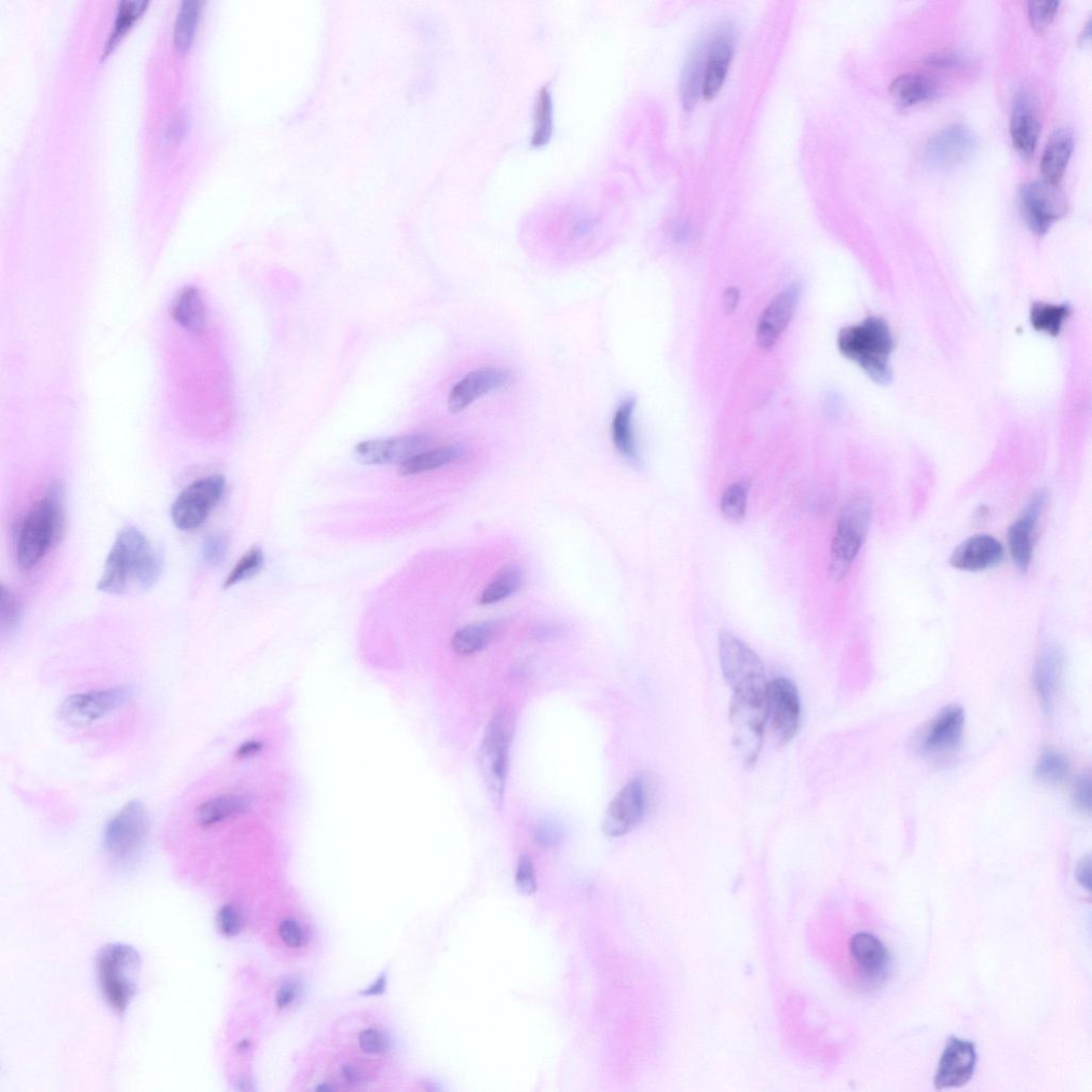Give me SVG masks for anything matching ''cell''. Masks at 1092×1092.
<instances>
[{
    "label": "cell",
    "instance_id": "obj_6",
    "mask_svg": "<svg viewBox=\"0 0 1092 1092\" xmlns=\"http://www.w3.org/2000/svg\"><path fill=\"white\" fill-rule=\"evenodd\" d=\"M871 501L856 496L845 503L831 542L830 575L837 582L848 577L868 534Z\"/></svg>",
    "mask_w": 1092,
    "mask_h": 1092
},
{
    "label": "cell",
    "instance_id": "obj_25",
    "mask_svg": "<svg viewBox=\"0 0 1092 1092\" xmlns=\"http://www.w3.org/2000/svg\"><path fill=\"white\" fill-rule=\"evenodd\" d=\"M852 957L869 980H882L890 967V954L882 942L867 933L856 934L850 945Z\"/></svg>",
    "mask_w": 1092,
    "mask_h": 1092
},
{
    "label": "cell",
    "instance_id": "obj_4",
    "mask_svg": "<svg viewBox=\"0 0 1092 1092\" xmlns=\"http://www.w3.org/2000/svg\"><path fill=\"white\" fill-rule=\"evenodd\" d=\"M838 347L845 358L857 363L873 382L881 386L892 380L890 357L894 340L889 325L871 317L862 323L844 327Z\"/></svg>",
    "mask_w": 1092,
    "mask_h": 1092
},
{
    "label": "cell",
    "instance_id": "obj_3",
    "mask_svg": "<svg viewBox=\"0 0 1092 1092\" xmlns=\"http://www.w3.org/2000/svg\"><path fill=\"white\" fill-rule=\"evenodd\" d=\"M65 513L61 490L51 485L27 512L18 530L16 556L19 567L29 571L44 561L64 535Z\"/></svg>",
    "mask_w": 1092,
    "mask_h": 1092
},
{
    "label": "cell",
    "instance_id": "obj_56",
    "mask_svg": "<svg viewBox=\"0 0 1092 1092\" xmlns=\"http://www.w3.org/2000/svg\"><path fill=\"white\" fill-rule=\"evenodd\" d=\"M343 1073L346 1080L351 1084H358L363 1080V1075L357 1067L345 1066Z\"/></svg>",
    "mask_w": 1092,
    "mask_h": 1092
},
{
    "label": "cell",
    "instance_id": "obj_48",
    "mask_svg": "<svg viewBox=\"0 0 1092 1092\" xmlns=\"http://www.w3.org/2000/svg\"><path fill=\"white\" fill-rule=\"evenodd\" d=\"M218 927L226 936H235L241 930V917L239 911L230 905L223 907L218 913Z\"/></svg>",
    "mask_w": 1092,
    "mask_h": 1092
},
{
    "label": "cell",
    "instance_id": "obj_17",
    "mask_svg": "<svg viewBox=\"0 0 1092 1092\" xmlns=\"http://www.w3.org/2000/svg\"><path fill=\"white\" fill-rule=\"evenodd\" d=\"M977 1063L974 1043L951 1037L940 1058L934 1084L937 1090L959 1088L971 1081Z\"/></svg>",
    "mask_w": 1092,
    "mask_h": 1092
},
{
    "label": "cell",
    "instance_id": "obj_49",
    "mask_svg": "<svg viewBox=\"0 0 1092 1092\" xmlns=\"http://www.w3.org/2000/svg\"><path fill=\"white\" fill-rule=\"evenodd\" d=\"M360 1047L367 1054H380L388 1048L389 1042L384 1034L376 1030H366L359 1037Z\"/></svg>",
    "mask_w": 1092,
    "mask_h": 1092
},
{
    "label": "cell",
    "instance_id": "obj_42",
    "mask_svg": "<svg viewBox=\"0 0 1092 1092\" xmlns=\"http://www.w3.org/2000/svg\"><path fill=\"white\" fill-rule=\"evenodd\" d=\"M1059 2H1032L1029 4V20L1036 33H1044L1052 24L1058 12Z\"/></svg>",
    "mask_w": 1092,
    "mask_h": 1092
},
{
    "label": "cell",
    "instance_id": "obj_24",
    "mask_svg": "<svg viewBox=\"0 0 1092 1092\" xmlns=\"http://www.w3.org/2000/svg\"><path fill=\"white\" fill-rule=\"evenodd\" d=\"M1040 135L1041 122L1033 101L1028 92L1021 91L1017 94L1010 119V136L1017 152L1024 158L1031 157L1039 143Z\"/></svg>",
    "mask_w": 1092,
    "mask_h": 1092
},
{
    "label": "cell",
    "instance_id": "obj_19",
    "mask_svg": "<svg viewBox=\"0 0 1092 1092\" xmlns=\"http://www.w3.org/2000/svg\"><path fill=\"white\" fill-rule=\"evenodd\" d=\"M1046 490H1040L1039 493H1036L1018 520L1009 528V551L1016 566L1022 572H1027L1031 567L1034 552L1033 534L1046 507Z\"/></svg>",
    "mask_w": 1092,
    "mask_h": 1092
},
{
    "label": "cell",
    "instance_id": "obj_16",
    "mask_svg": "<svg viewBox=\"0 0 1092 1092\" xmlns=\"http://www.w3.org/2000/svg\"><path fill=\"white\" fill-rule=\"evenodd\" d=\"M428 434H410L388 439L368 440L354 447L356 459L366 466L403 463L425 452L431 443Z\"/></svg>",
    "mask_w": 1092,
    "mask_h": 1092
},
{
    "label": "cell",
    "instance_id": "obj_58",
    "mask_svg": "<svg viewBox=\"0 0 1092 1092\" xmlns=\"http://www.w3.org/2000/svg\"><path fill=\"white\" fill-rule=\"evenodd\" d=\"M385 988H386V976L384 975V976H382L381 978H379L377 980L376 984L373 987H371V989L368 990L366 992V994H370V995L380 994L382 991L385 990Z\"/></svg>",
    "mask_w": 1092,
    "mask_h": 1092
},
{
    "label": "cell",
    "instance_id": "obj_43",
    "mask_svg": "<svg viewBox=\"0 0 1092 1092\" xmlns=\"http://www.w3.org/2000/svg\"><path fill=\"white\" fill-rule=\"evenodd\" d=\"M515 884L517 890L524 895L530 896L537 892L538 883L535 867L528 855H522L520 859H518L515 872Z\"/></svg>",
    "mask_w": 1092,
    "mask_h": 1092
},
{
    "label": "cell",
    "instance_id": "obj_21",
    "mask_svg": "<svg viewBox=\"0 0 1092 1092\" xmlns=\"http://www.w3.org/2000/svg\"><path fill=\"white\" fill-rule=\"evenodd\" d=\"M964 728V712L958 705L942 709L923 735L920 749L925 755H946L959 747Z\"/></svg>",
    "mask_w": 1092,
    "mask_h": 1092
},
{
    "label": "cell",
    "instance_id": "obj_53",
    "mask_svg": "<svg viewBox=\"0 0 1092 1092\" xmlns=\"http://www.w3.org/2000/svg\"><path fill=\"white\" fill-rule=\"evenodd\" d=\"M564 630L561 625L542 624L536 627L534 635L538 640H549L561 636Z\"/></svg>",
    "mask_w": 1092,
    "mask_h": 1092
},
{
    "label": "cell",
    "instance_id": "obj_5",
    "mask_svg": "<svg viewBox=\"0 0 1092 1092\" xmlns=\"http://www.w3.org/2000/svg\"><path fill=\"white\" fill-rule=\"evenodd\" d=\"M513 732V714L508 709H500L489 721L478 751V766L490 800L498 811L502 809L506 794Z\"/></svg>",
    "mask_w": 1092,
    "mask_h": 1092
},
{
    "label": "cell",
    "instance_id": "obj_52",
    "mask_svg": "<svg viewBox=\"0 0 1092 1092\" xmlns=\"http://www.w3.org/2000/svg\"><path fill=\"white\" fill-rule=\"evenodd\" d=\"M1076 879L1088 892L1091 890V858L1085 856L1076 868Z\"/></svg>",
    "mask_w": 1092,
    "mask_h": 1092
},
{
    "label": "cell",
    "instance_id": "obj_13",
    "mask_svg": "<svg viewBox=\"0 0 1092 1092\" xmlns=\"http://www.w3.org/2000/svg\"><path fill=\"white\" fill-rule=\"evenodd\" d=\"M649 808V794L644 777L636 776L627 783L609 804L603 821V832L609 838H620L644 822Z\"/></svg>",
    "mask_w": 1092,
    "mask_h": 1092
},
{
    "label": "cell",
    "instance_id": "obj_20",
    "mask_svg": "<svg viewBox=\"0 0 1092 1092\" xmlns=\"http://www.w3.org/2000/svg\"><path fill=\"white\" fill-rule=\"evenodd\" d=\"M801 296V285L790 284L764 310L759 321L757 340L762 349L773 348L793 318Z\"/></svg>",
    "mask_w": 1092,
    "mask_h": 1092
},
{
    "label": "cell",
    "instance_id": "obj_33",
    "mask_svg": "<svg viewBox=\"0 0 1092 1092\" xmlns=\"http://www.w3.org/2000/svg\"><path fill=\"white\" fill-rule=\"evenodd\" d=\"M498 632L499 624L495 621L469 624L455 633L452 648L462 657H469L493 643Z\"/></svg>",
    "mask_w": 1092,
    "mask_h": 1092
},
{
    "label": "cell",
    "instance_id": "obj_29",
    "mask_svg": "<svg viewBox=\"0 0 1092 1092\" xmlns=\"http://www.w3.org/2000/svg\"><path fill=\"white\" fill-rule=\"evenodd\" d=\"M468 454L469 447L462 443L425 450L403 463L400 473L403 476H413L438 470L467 457Z\"/></svg>",
    "mask_w": 1092,
    "mask_h": 1092
},
{
    "label": "cell",
    "instance_id": "obj_41",
    "mask_svg": "<svg viewBox=\"0 0 1092 1092\" xmlns=\"http://www.w3.org/2000/svg\"><path fill=\"white\" fill-rule=\"evenodd\" d=\"M264 561L262 549L258 548V546H254V548L245 553L239 559L235 567L231 569L225 581V589H230V587L253 578L263 568Z\"/></svg>",
    "mask_w": 1092,
    "mask_h": 1092
},
{
    "label": "cell",
    "instance_id": "obj_11",
    "mask_svg": "<svg viewBox=\"0 0 1092 1092\" xmlns=\"http://www.w3.org/2000/svg\"><path fill=\"white\" fill-rule=\"evenodd\" d=\"M131 695V689L122 686L73 693L60 704L58 716L67 726H90L125 706Z\"/></svg>",
    "mask_w": 1092,
    "mask_h": 1092
},
{
    "label": "cell",
    "instance_id": "obj_59",
    "mask_svg": "<svg viewBox=\"0 0 1092 1092\" xmlns=\"http://www.w3.org/2000/svg\"><path fill=\"white\" fill-rule=\"evenodd\" d=\"M1090 25H1091V23H1090V20H1089L1087 22V24L1085 25L1084 33L1081 35V44L1085 45V44L1089 43L1090 35H1091Z\"/></svg>",
    "mask_w": 1092,
    "mask_h": 1092
},
{
    "label": "cell",
    "instance_id": "obj_23",
    "mask_svg": "<svg viewBox=\"0 0 1092 1092\" xmlns=\"http://www.w3.org/2000/svg\"><path fill=\"white\" fill-rule=\"evenodd\" d=\"M1064 665L1061 648L1049 643L1043 647L1034 669V685L1046 713L1052 711Z\"/></svg>",
    "mask_w": 1092,
    "mask_h": 1092
},
{
    "label": "cell",
    "instance_id": "obj_26",
    "mask_svg": "<svg viewBox=\"0 0 1092 1092\" xmlns=\"http://www.w3.org/2000/svg\"><path fill=\"white\" fill-rule=\"evenodd\" d=\"M1073 148L1074 138L1069 129H1059L1050 136L1041 163L1043 181L1058 186L1068 167Z\"/></svg>",
    "mask_w": 1092,
    "mask_h": 1092
},
{
    "label": "cell",
    "instance_id": "obj_15",
    "mask_svg": "<svg viewBox=\"0 0 1092 1092\" xmlns=\"http://www.w3.org/2000/svg\"><path fill=\"white\" fill-rule=\"evenodd\" d=\"M735 43L736 31L731 22H722L707 37L701 93L704 99H714L725 83L734 56Z\"/></svg>",
    "mask_w": 1092,
    "mask_h": 1092
},
{
    "label": "cell",
    "instance_id": "obj_54",
    "mask_svg": "<svg viewBox=\"0 0 1092 1092\" xmlns=\"http://www.w3.org/2000/svg\"><path fill=\"white\" fill-rule=\"evenodd\" d=\"M296 996V988L293 984L283 985L277 993V1005L280 1008L291 1005Z\"/></svg>",
    "mask_w": 1092,
    "mask_h": 1092
},
{
    "label": "cell",
    "instance_id": "obj_51",
    "mask_svg": "<svg viewBox=\"0 0 1092 1092\" xmlns=\"http://www.w3.org/2000/svg\"><path fill=\"white\" fill-rule=\"evenodd\" d=\"M186 133V118L183 113L172 117L168 127V136L173 141H180Z\"/></svg>",
    "mask_w": 1092,
    "mask_h": 1092
},
{
    "label": "cell",
    "instance_id": "obj_34",
    "mask_svg": "<svg viewBox=\"0 0 1092 1092\" xmlns=\"http://www.w3.org/2000/svg\"><path fill=\"white\" fill-rule=\"evenodd\" d=\"M171 316L189 331L201 332L205 326V308L201 295L193 288L184 289L174 299Z\"/></svg>",
    "mask_w": 1092,
    "mask_h": 1092
},
{
    "label": "cell",
    "instance_id": "obj_44",
    "mask_svg": "<svg viewBox=\"0 0 1092 1092\" xmlns=\"http://www.w3.org/2000/svg\"><path fill=\"white\" fill-rule=\"evenodd\" d=\"M2 629L11 632L19 625L22 616L21 604L18 596L3 587L2 590Z\"/></svg>",
    "mask_w": 1092,
    "mask_h": 1092
},
{
    "label": "cell",
    "instance_id": "obj_22",
    "mask_svg": "<svg viewBox=\"0 0 1092 1092\" xmlns=\"http://www.w3.org/2000/svg\"><path fill=\"white\" fill-rule=\"evenodd\" d=\"M1004 558L1003 545L990 535H975L964 540L952 553L950 563L955 569L980 572L998 567Z\"/></svg>",
    "mask_w": 1092,
    "mask_h": 1092
},
{
    "label": "cell",
    "instance_id": "obj_27",
    "mask_svg": "<svg viewBox=\"0 0 1092 1092\" xmlns=\"http://www.w3.org/2000/svg\"><path fill=\"white\" fill-rule=\"evenodd\" d=\"M251 801L244 795H222L200 804L197 821L203 828L221 825L228 819L238 816L250 808Z\"/></svg>",
    "mask_w": 1092,
    "mask_h": 1092
},
{
    "label": "cell",
    "instance_id": "obj_28",
    "mask_svg": "<svg viewBox=\"0 0 1092 1092\" xmlns=\"http://www.w3.org/2000/svg\"><path fill=\"white\" fill-rule=\"evenodd\" d=\"M707 37L695 41L682 75V99L686 111H691L702 93Z\"/></svg>",
    "mask_w": 1092,
    "mask_h": 1092
},
{
    "label": "cell",
    "instance_id": "obj_30",
    "mask_svg": "<svg viewBox=\"0 0 1092 1092\" xmlns=\"http://www.w3.org/2000/svg\"><path fill=\"white\" fill-rule=\"evenodd\" d=\"M938 86L930 76L920 73H906L896 77L890 86L894 101L903 107H910L932 100Z\"/></svg>",
    "mask_w": 1092,
    "mask_h": 1092
},
{
    "label": "cell",
    "instance_id": "obj_38",
    "mask_svg": "<svg viewBox=\"0 0 1092 1092\" xmlns=\"http://www.w3.org/2000/svg\"><path fill=\"white\" fill-rule=\"evenodd\" d=\"M553 134V101L549 88L543 87L535 107V130L531 145L540 147L548 143Z\"/></svg>",
    "mask_w": 1092,
    "mask_h": 1092
},
{
    "label": "cell",
    "instance_id": "obj_9",
    "mask_svg": "<svg viewBox=\"0 0 1092 1092\" xmlns=\"http://www.w3.org/2000/svg\"><path fill=\"white\" fill-rule=\"evenodd\" d=\"M148 829L149 817L144 804L132 800L107 822L103 831L104 850L118 862H126L142 848Z\"/></svg>",
    "mask_w": 1092,
    "mask_h": 1092
},
{
    "label": "cell",
    "instance_id": "obj_10",
    "mask_svg": "<svg viewBox=\"0 0 1092 1092\" xmlns=\"http://www.w3.org/2000/svg\"><path fill=\"white\" fill-rule=\"evenodd\" d=\"M1021 215L1037 236H1044L1068 213V200L1058 186L1045 181L1023 184L1018 193Z\"/></svg>",
    "mask_w": 1092,
    "mask_h": 1092
},
{
    "label": "cell",
    "instance_id": "obj_1",
    "mask_svg": "<svg viewBox=\"0 0 1092 1092\" xmlns=\"http://www.w3.org/2000/svg\"><path fill=\"white\" fill-rule=\"evenodd\" d=\"M162 566L161 554L139 528H123L108 553L98 590L113 595L149 590L160 579Z\"/></svg>",
    "mask_w": 1092,
    "mask_h": 1092
},
{
    "label": "cell",
    "instance_id": "obj_36",
    "mask_svg": "<svg viewBox=\"0 0 1092 1092\" xmlns=\"http://www.w3.org/2000/svg\"><path fill=\"white\" fill-rule=\"evenodd\" d=\"M1070 316L1071 310L1068 305L1035 303L1031 309V322L1034 329L1054 337L1059 335L1062 323Z\"/></svg>",
    "mask_w": 1092,
    "mask_h": 1092
},
{
    "label": "cell",
    "instance_id": "obj_2",
    "mask_svg": "<svg viewBox=\"0 0 1092 1092\" xmlns=\"http://www.w3.org/2000/svg\"><path fill=\"white\" fill-rule=\"evenodd\" d=\"M723 677L732 690L730 714L767 713L769 682L759 655L730 632L719 635Z\"/></svg>",
    "mask_w": 1092,
    "mask_h": 1092
},
{
    "label": "cell",
    "instance_id": "obj_31",
    "mask_svg": "<svg viewBox=\"0 0 1092 1092\" xmlns=\"http://www.w3.org/2000/svg\"><path fill=\"white\" fill-rule=\"evenodd\" d=\"M636 404L635 398H629L622 402L613 415L611 424L614 447L617 448L621 456L633 462H637L639 459L633 427Z\"/></svg>",
    "mask_w": 1092,
    "mask_h": 1092
},
{
    "label": "cell",
    "instance_id": "obj_8",
    "mask_svg": "<svg viewBox=\"0 0 1092 1092\" xmlns=\"http://www.w3.org/2000/svg\"><path fill=\"white\" fill-rule=\"evenodd\" d=\"M226 488L223 475L203 477L187 486L172 503L174 526L183 531L200 528L223 500Z\"/></svg>",
    "mask_w": 1092,
    "mask_h": 1092
},
{
    "label": "cell",
    "instance_id": "obj_50",
    "mask_svg": "<svg viewBox=\"0 0 1092 1092\" xmlns=\"http://www.w3.org/2000/svg\"><path fill=\"white\" fill-rule=\"evenodd\" d=\"M280 936L291 948H299L304 942L302 927L294 920H285L280 925Z\"/></svg>",
    "mask_w": 1092,
    "mask_h": 1092
},
{
    "label": "cell",
    "instance_id": "obj_55",
    "mask_svg": "<svg viewBox=\"0 0 1092 1092\" xmlns=\"http://www.w3.org/2000/svg\"><path fill=\"white\" fill-rule=\"evenodd\" d=\"M261 746L262 745L257 742L245 743L238 749L237 756L239 758H245L255 755L257 751L261 749Z\"/></svg>",
    "mask_w": 1092,
    "mask_h": 1092
},
{
    "label": "cell",
    "instance_id": "obj_45",
    "mask_svg": "<svg viewBox=\"0 0 1092 1092\" xmlns=\"http://www.w3.org/2000/svg\"><path fill=\"white\" fill-rule=\"evenodd\" d=\"M228 550V540L223 535H212L204 540L202 559L205 564L217 566L225 561Z\"/></svg>",
    "mask_w": 1092,
    "mask_h": 1092
},
{
    "label": "cell",
    "instance_id": "obj_37",
    "mask_svg": "<svg viewBox=\"0 0 1092 1092\" xmlns=\"http://www.w3.org/2000/svg\"><path fill=\"white\" fill-rule=\"evenodd\" d=\"M148 2L146 0H125L118 5L114 30L109 35L104 47V56L111 52L119 43V40L127 34L132 25L145 11Z\"/></svg>",
    "mask_w": 1092,
    "mask_h": 1092
},
{
    "label": "cell",
    "instance_id": "obj_46",
    "mask_svg": "<svg viewBox=\"0 0 1092 1092\" xmlns=\"http://www.w3.org/2000/svg\"><path fill=\"white\" fill-rule=\"evenodd\" d=\"M1074 809L1082 814H1091V776L1089 773L1077 777L1071 794Z\"/></svg>",
    "mask_w": 1092,
    "mask_h": 1092
},
{
    "label": "cell",
    "instance_id": "obj_35",
    "mask_svg": "<svg viewBox=\"0 0 1092 1092\" xmlns=\"http://www.w3.org/2000/svg\"><path fill=\"white\" fill-rule=\"evenodd\" d=\"M202 3L199 0H185L177 11L173 39L180 51H186L194 43L201 17Z\"/></svg>",
    "mask_w": 1092,
    "mask_h": 1092
},
{
    "label": "cell",
    "instance_id": "obj_40",
    "mask_svg": "<svg viewBox=\"0 0 1092 1092\" xmlns=\"http://www.w3.org/2000/svg\"><path fill=\"white\" fill-rule=\"evenodd\" d=\"M749 485L744 482L735 483L728 487L720 501V511L726 520L732 523H740L747 512Z\"/></svg>",
    "mask_w": 1092,
    "mask_h": 1092
},
{
    "label": "cell",
    "instance_id": "obj_14",
    "mask_svg": "<svg viewBox=\"0 0 1092 1092\" xmlns=\"http://www.w3.org/2000/svg\"><path fill=\"white\" fill-rule=\"evenodd\" d=\"M976 146L977 140L973 132L961 123H955L942 129L928 140L924 149V161L933 169L950 170L970 158Z\"/></svg>",
    "mask_w": 1092,
    "mask_h": 1092
},
{
    "label": "cell",
    "instance_id": "obj_18",
    "mask_svg": "<svg viewBox=\"0 0 1092 1092\" xmlns=\"http://www.w3.org/2000/svg\"><path fill=\"white\" fill-rule=\"evenodd\" d=\"M510 379V372L500 367H482L470 372L450 391L449 411L454 414L464 411L483 396L508 386Z\"/></svg>",
    "mask_w": 1092,
    "mask_h": 1092
},
{
    "label": "cell",
    "instance_id": "obj_39",
    "mask_svg": "<svg viewBox=\"0 0 1092 1092\" xmlns=\"http://www.w3.org/2000/svg\"><path fill=\"white\" fill-rule=\"evenodd\" d=\"M1070 762L1056 750H1046L1036 764L1035 774L1046 783H1059L1070 774Z\"/></svg>",
    "mask_w": 1092,
    "mask_h": 1092
},
{
    "label": "cell",
    "instance_id": "obj_7",
    "mask_svg": "<svg viewBox=\"0 0 1092 1092\" xmlns=\"http://www.w3.org/2000/svg\"><path fill=\"white\" fill-rule=\"evenodd\" d=\"M141 960L127 945H109L98 956L97 968L105 1000L118 1013L126 1012L138 989Z\"/></svg>",
    "mask_w": 1092,
    "mask_h": 1092
},
{
    "label": "cell",
    "instance_id": "obj_47",
    "mask_svg": "<svg viewBox=\"0 0 1092 1092\" xmlns=\"http://www.w3.org/2000/svg\"><path fill=\"white\" fill-rule=\"evenodd\" d=\"M564 827L554 821H544L535 829V841L541 848L550 849L561 844L565 839Z\"/></svg>",
    "mask_w": 1092,
    "mask_h": 1092
},
{
    "label": "cell",
    "instance_id": "obj_57",
    "mask_svg": "<svg viewBox=\"0 0 1092 1092\" xmlns=\"http://www.w3.org/2000/svg\"><path fill=\"white\" fill-rule=\"evenodd\" d=\"M739 303V292L736 289L728 290L725 295V306L728 312L734 311Z\"/></svg>",
    "mask_w": 1092,
    "mask_h": 1092
},
{
    "label": "cell",
    "instance_id": "obj_32",
    "mask_svg": "<svg viewBox=\"0 0 1092 1092\" xmlns=\"http://www.w3.org/2000/svg\"><path fill=\"white\" fill-rule=\"evenodd\" d=\"M525 583V571L521 565L504 566L484 590L480 604L493 605L520 592Z\"/></svg>",
    "mask_w": 1092,
    "mask_h": 1092
},
{
    "label": "cell",
    "instance_id": "obj_12",
    "mask_svg": "<svg viewBox=\"0 0 1092 1092\" xmlns=\"http://www.w3.org/2000/svg\"><path fill=\"white\" fill-rule=\"evenodd\" d=\"M767 716L777 746L784 747L794 739L800 726L801 703L793 682L776 678L769 682Z\"/></svg>",
    "mask_w": 1092,
    "mask_h": 1092
}]
</instances>
